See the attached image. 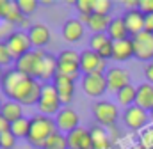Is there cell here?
Wrapping results in <instances>:
<instances>
[{
	"label": "cell",
	"instance_id": "cell-25",
	"mask_svg": "<svg viewBox=\"0 0 153 149\" xmlns=\"http://www.w3.org/2000/svg\"><path fill=\"white\" fill-rule=\"evenodd\" d=\"M0 114H2L9 122H14V121H18V119L23 117V105L18 103V101H14V100H5L4 105H2Z\"/></svg>",
	"mask_w": 153,
	"mask_h": 149
},
{
	"label": "cell",
	"instance_id": "cell-22",
	"mask_svg": "<svg viewBox=\"0 0 153 149\" xmlns=\"http://www.w3.org/2000/svg\"><path fill=\"white\" fill-rule=\"evenodd\" d=\"M91 131V140H93V149H111L112 148V140L109 137V131L107 128L100 126V124H94L89 128Z\"/></svg>",
	"mask_w": 153,
	"mask_h": 149
},
{
	"label": "cell",
	"instance_id": "cell-32",
	"mask_svg": "<svg viewBox=\"0 0 153 149\" xmlns=\"http://www.w3.org/2000/svg\"><path fill=\"white\" fill-rule=\"evenodd\" d=\"M139 146L143 149H153V124L144 128L139 135Z\"/></svg>",
	"mask_w": 153,
	"mask_h": 149
},
{
	"label": "cell",
	"instance_id": "cell-39",
	"mask_svg": "<svg viewBox=\"0 0 153 149\" xmlns=\"http://www.w3.org/2000/svg\"><path fill=\"white\" fill-rule=\"evenodd\" d=\"M144 76H146V82L153 85V60L144 66Z\"/></svg>",
	"mask_w": 153,
	"mask_h": 149
},
{
	"label": "cell",
	"instance_id": "cell-46",
	"mask_svg": "<svg viewBox=\"0 0 153 149\" xmlns=\"http://www.w3.org/2000/svg\"><path fill=\"white\" fill-rule=\"evenodd\" d=\"M152 121H153V112H152Z\"/></svg>",
	"mask_w": 153,
	"mask_h": 149
},
{
	"label": "cell",
	"instance_id": "cell-5",
	"mask_svg": "<svg viewBox=\"0 0 153 149\" xmlns=\"http://www.w3.org/2000/svg\"><path fill=\"white\" fill-rule=\"evenodd\" d=\"M80 85H82V91L85 92V96H89V98H102V96L109 91L105 73L82 74Z\"/></svg>",
	"mask_w": 153,
	"mask_h": 149
},
{
	"label": "cell",
	"instance_id": "cell-1",
	"mask_svg": "<svg viewBox=\"0 0 153 149\" xmlns=\"http://www.w3.org/2000/svg\"><path fill=\"white\" fill-rule=\"evenodd\" d=\"M57 124H55V119L48 117V115H43L38 114L34 117H30V131H29V144L34 146L38 149H43V146L46 144V140L50 137H53L57 133Z\"/></svg>",
	"mask_w": 153,
	"mask_h": 149
},
{
	"label": "cell",
	"instance_id": "cell-47",
	"mask_svg": "<svg viewBox=\"0 0 153 149\" xmlns=\"http://www.w3.org/2000/svg\"><path fill=\"white\" fill-rule=\"evenodd\" d=\"M0 149H2V144H0Z\"/></svg>",
	"mask_w": 153,
	"mask_h": 149
},
{
	"label": "cell",
	"instance_id": "cell-9",
	"mask_svg": "<svg viewBox=\"0 0 153 149\" xmlns=\"http://www.w3.org/2000/svg\"><path fill=\"white\" fill-rule=\"evenodd\" d=\"M27 78H29L27 74H23L22 71H18L14 66L4 71L2 82H0V87H2V92L7 96V100H14L16 91L20 89V85H22Z\"/></svg>",
	"mask_w": 153,
	"mask_h": 149
},
{
	"label": "cell",
	"instance_id": "cell-29",
	"mask_svg": "<svg viewBox=\"0 0 153 149\" xmlns=\"http://www.w3.org/2000/svg\"><path fill=\"white\" fill-rule=\"evenodd\" d=\"M57 62L59 64H76V66H80V53L76 50H62L57 55Z\"/></svg>",
	"mask_w": 153,
	"mask_h": 149
},
{
	"label": "cell",
	"instance_id": "cell-8",
	"mask_svg": "<svg viewBox=\"0 0 153 149\" xmlns=\"http://www.w3.org/2000/svg\"><path fill=\"white\" fill-rule=\"evenodd\" d=\"M41 59H43V50H32L14 60V68L23 74L39 80V69H41Z\"/></svg>",
	"mask_w": 153,
	"mask_h": 149
},
{
	"label": "cell",
	"instance_id": "cell-42",
	"mask_svg": "<svg viewBox=\"0 0 153 149\" xmlns=\"http://www.w3.org/2000/svg\"><path fill=\"white\" fill-rule=\"evenodd\" d=\"M144 30L153 34V14H146V21H144Z\"/></svg>",
	"mask_w": 153,
	"mask_h": 149
},
{
	"label": "cell",
	"instance_id": "cell-27",
	"mask_svg": "<svg viewBox=\"0 0 153 149\" xmlns=\"http://www.w3.org/2000/svg\"><path fill=\"white\" fill-rule=\"evenodd\" d=\"M29 131H30V119L29 117H22L14 122H11V133L16 137V139H27L29 137Z\"/></svg>",
	"mask_w": 153,
	"mask_h": 149
},
{
	"label": "cell",
	"instance_id": "cell-44",
	"mask_svg": "<svg viewBox=\"0 0 153 149\" xmlns=\"http://www.w3.org/2000/svg\"><path fill=\"white\" fill-rule=\"evenodd\" d=\"M4 71H5V69H4V68L0 66V82H2V76H4Z\"/></svg>",
	"mask_w": 153,
	"mask_h": 149
},
{
	"label": "cell",
	"instance_id": "cell-7",
	"mask_svg": "<svg viewBox=\"0 0 153 149\" xmlns=\"http://www.w3.org/2000/svg\"><path fill=\"white\" fill-rule=\"evenodd\" d=\"M5 44H7V48H9V52H11L14 60H18L25 53L32 52V43L29 39V34L25 30H22V29L11 32L9 36L5 37Z\"/></svg>",
	"mask_w": 153,
	"mask_h": 149
},
{
	"label": "cell",
	"instance_id": "cell-43",
	"mask_svg": "<svg viewBox=\"0 0 153 149\" xmlns=\"http://www.w3.org/2000/svg\"><path fill=\"white\" fill-rule=\"evenodd\" d=\"M107 131H109V137H111V140H112V142L119 137V133H117V124L112 126V128H107Z\"/></svg>",
	"mask_w": 153,
	"mask_h": 149
},
{
	"label": "cell",
	"instance_id": "cell-31",
	"mask_svg": "<svg viewBox=\"0 0 153 149\" xmlns=\"http://www.w3.org/2000/svg\"><path fill=\"white\" fill-rule=\"evenodd\" d=\"M16 5L20 7L23 16H30V14H34L38 11L39 2L38 0H16Z\"/></svg>",
	"mask_w": 153,
	"mask_h": 149
},
{
	"label": "cell",
	"instance_id": "cell-34",
	"mask_svg": "<svg viewBox=\"0 0 153 149\" xmlns=\"http://www.w3.org/2000/svg\"><path fill=\"white\" fill-rule=\"evenodd\" d=\"M13 62H14V59H13V55H11L9 48H7L5 41H2V39H0V66H2V68H5V69H9Z\"/></svg>",
	"mask_w": 153,
	"mask_h": 149
},
{
	"label": "cell",
	"instance_id": "cell-36",
	"mask_svg": "<svg viewBox=\"0 0 153 149\" xmlns=\"http://www.w3.org/2000/svg\"><path fill=\"white\" fill-rule=\"evenodd\" d=\"M16 142L18 139L11 133V131H5L0 135V144H2V149H14L16 148Z\"/></svg>",
	"mask_w": 153,
	"mask_h": 149
},
{
	"label": "cell",
	"instance_id": "cell-24",
	"mask_svg": "<svg viewBox=\"0 0 153 149\" xmlns=\"http://www.w3.org/2000/svg\"><path fill=\"white\" fill-rule=\"evenodd\" d=\"M134 55V43H132V37L130 39H125V41H116L114 43V55L112 59L117 62H126L130 60Z\"/></svg>",
	"mask_w": 153,
	"mask_h": 149
},
{
	"label": "cell",
	"instance_id": "cell-23",
	"mask_svg": "<svg viewBox=\"0 0 153 149\" xmlns=\"http://www.w3.org/2000/svg\"><path fill=\"white\" fill-rule=\"evenodd\" d=\"M107 36L111 37L114 43L116 41L130 39V32H128V29H126V25H125L123 16H116V18H112L111 27H109V30H107Z\"/></svg>",
	"mask_w": 153,
	"mask_h": 149
},
{
	"label": "cell",
	"instance_id": "cell-26",
	"mask_svg": "<svg viewBox=\"0 0 153 149\" xmlns=\"http://www.w3.org/2000/svg\"><path fill=\"white\" fill-rule=\"evenodd\" d=\"M135 98H137V87L135 85H126V87H123L119 92H116V100H117V103L121 105V107H134L135 105Z\"/></svg>",
	"mask_w": 153,
	"mask_h": 149
},
{
	"label": "cell",
	"instance_id": "cell-13",
	"mask_svg": "<svg viewBox=\"0 0 153 149\" xmlns=\"http://www.w3.org/2000/svg\"><path fill=\"white\" fill-rule=\"evenodd\" d=\"M105 76H107V85H109V91L112 92H119L123 87L130 85V73L125 69V68H109L105 71Z\"/></svg>",
	"mask_w": 153,
	"mask_h": 149
},
{
	"label": "cell",
	"instance_id": "cell-20",
	"mask_svg": "<svg viewBox=\"0 0 153 149\" xmlns=\"http://www.w3.org/2000/svg\"><path fill=\"white\" fill-rule=\"evenodd\" d=\"M84 30H85V25L78 18H70L62 25V37L68 43H78L84 37Z\"/></svg>",
	"mask_w": 153,
	"mask_h": 149
},
{
	"label": "cell",
	"instance_id": "cell-15",
	"mask_svg": "<svg viewBox=\"0 0 153 149\" xmlns=\"http://www.w3.org/2000/svg\"><path fill=\"white\" fill-rule=\"evenodd\" d=\"M78 20H80L93 34H107V30H109V27H111V21H112L111 16H103V14H96V13L87 14V16H80Z\"/></svg>",
	"mask_w": 153,
	"mask_h": 149
},
{
	"label": "cell",
	"instance_id": "cell-6",
	"mask_svg": "<svg viewBox=\"0 0 153 149\" xmlns=\"http://www.w3.org/2000/svg\"><path fill=\"white\" fill-rule=\"evenodd\" d=\"M150 121H152V114L143 110L137 105L128 107V108H125V112H123V122L132 131H143L144 128L150 126Z\"/></svg>",
	"mask_w": 153,
	"mask_h": 149
},
{
	"label": "cell",
	"instance_id": "cell-37",
	"mask_svg": "<svg viewBox=\"0 0 153 149\" xmlns=\"http://www.w3.org/2000/svg\"><path fill=\"white\" fill-rule=\"evenodd\" d=\"M139 11L146 16L153 14V0H139Z\"/></svg>",
	"mask_w": 153,
	"mask_h": 149
},
{
	"label": "cell",
	"instance_id": "cell-35",
	"mask_svg": "<svg viewBox=\"0 0 153 149\" xmlns=\"http://www.w3.org/2000/svg\"><path fill=\"white\" fill-rule=\"evenodd\" d=\"M73 5L80 13V16L93 14V0H76V2H73Z\"/></svg>",
	"mask_w": 153,
	"mask_h": 149
},
{
	"label": "cell",
	"instance_id": "cell-2",
	"mask_svg": "<svg viewBox=\"0 0 153 149\" xmlns=\"http://www.w3.org/2000/svg\"><path fill=\"white\" fill-rule=\"evenodd\" d=\"M93 115H94V121L96 124L103 126V128H112L117 124V119H119V110L112 101H107V100H98L93 107Z\"/></svg>",
	"mask_w": 153,
	"mask_h": 149
},
{
	"label": "cell",
	"instance_id": "cell-4",
	"mask_svg": "<svg viewBox=\"0 0 153 149\" xmlns=\"http://www.w3.org/2000/svg\"><path fill=\"white\" fill-rule=\"evenodd\" d=\"M61 105H62V103H61V98H59V94H57L53 83H52V82L43 83L41 100H39V103H38L39 114L48 115V117L57 115V114L61 112Z\"/></svg>",
	"mask_w": 153,
	"mask_h": 149
},
{
	"label": "cell",
	"instance_id": "cell-40",
	"mask_svg": "<svg viewBox=\"0 0 153 149\" xmlns=\"http://www.w3.org/2000/svg\"><path fill=\"white\" fill-rule=\"evenodd\" d=\"M5 131H11V122H9V121L0 114V135H2V133H5Z\"/></svg>",
	"mask_w": 153,
	"mask_h": 149
},
{
	"label": "cell",
	"instance_id": "cell-28",
	"mask_svg": "<svg viewBox=\"0 0 153 149\" xmlns=\"http://www.w3.org/2000/svg\"><path fill=\"white\" fill-rule=\"evenodd\" d=\"M43 149H70L68 148V139H66V135L61 133V131H57L53 137H50V139L46 140V144L43 146Z\"/></svg>",
	"mask_w": 153,
	"mask_h": 149
},
{
	"label": "cell",
	"instance_id": "cell-16",
	"mask_svg": "<svg viewBox=\"0 0 153 149\" xmlns=\"http://www.w3.org/2000/svg\"><path fill=\"white\" fill-rule=\"evenodd\" d=\"M52 83H53V87H55V91H57V94L61 98V103L62 105H70L73 101V98H75V82L66 78V76L57 74L52 80Z\"/></svg>",
	"mask_w": 153,
	"mask_h": 149
},
{
	"label": "cell",
	"instance_id": "cell-3",
	"mask_svg": "<svg viewBox=\"0 0 153 149\" xmlns=\"http://www.w3.org/2000/svg\"><path fill=\"white\" fill-rule=\"evenodd\" d=\"M41 92H43V83L36 80V78H27L22 85H20V89L16 91V96H14V101H18V103H22L23 107L27 105H38L39 100H41Z\"/></svg>",
	"mask_w": 153,
	"mask_h": 149
},
{
	"label": "cell",
	"instance_id": "cell-12",
	"mask_svg": "<svg viewBox=\"0 0 153 149\" xmlns=\"http://www.w3.org/2000/svg\"><path fill=\"white\" fill-rule=\"evenodd\" d=\"M53 119H55L57 130H59L61 133H64V135L71 133L73 130H76V128L80 126V115H78L73 108H70V107L61 108V112H59Z\"/></svg>",
	"mask_w": 153,
	"mask_h": 149
},
{
	"label": "cell",
	"instance_id": "cell-14",
	"mask_svg": "<svg viewBox=\"0 0 153 149\" xmlns=\"http://www.w3.org/2000/svg\"><path fill=\"white\" fill-rule=\"evenodd\" d=\"M27 34H29L30 43H32V48H36V50H43V48L48 46L50 41H52V32H50V29H48L46 25H43V23H32L30 29L27 30Z\"/></svg>",
	"mask_w": 153,
	"mask_h": 149
},
{
	"label": "cell",
	"instance_id": "cell-41",
	"mask_svg": "<svg viewBox=\"0 0 153 149\" xmlns=\"http://www.w3.org/2000/svg\"><path fill=\"white\" fill-rule=\"evenodd\" d=\"M121 4L126 7V11H134V9H139V0H123Z\"/></svg>",
	"mask_w": 153,
	"mask_h": 149
},
{
	"label": "cell",
	"instance_id": "cell-38",
	"mask_svg": "<svg viewBox=\"0 0 153 149\" xmlns=\"http://www.w3.org/2000/svg\"><path fill=\"white\" fill-rule=\"evenodd\" d=\"M11 0H0V21H5L7 18V13L11 9Z\"/></svg>",
	"mask_w": 153,
	"mask_h": 149
},
{
	"label": "cell",
	"instance_id": "cell-18",
	"mask_svg": "<svg viewBox=\"0 0 153 149\" xmlns=\"http://www.w3.org/2000/svg\"><path fill=\"white\" fill-rule=\"evenodd\" d=\"M123 20H125V25L130 32V37L137 36L141 32H144V21H146V16L139 11V9H134V11H126L123 14Z\"/></svg>",
	"mask_w": 153,
	"mask_h": 149
},
{
	"label": "cell",
	"instance_id": "cell-30",
	"mask_svg": "<svg viewBox=\"0 0 153 149\" xmlns=\"http://www.w3.org/2000/svg\"><path fill=\"white\" fill-rule=\"evenodd\" d=\"M109 41H112V39L107 36V34H93L91 39H89V50H93V52L98 53Z\"/></svg>",
	"mask_w": 153,
	"mask_h": 149
},
{
	"label": "cell",
	"instance_id": "cell-21",
	"mask_svg": "<svg viewBox=\"0 0 153 149\" xmlns=\"http://www.w3.org/2000/svg\"><path fill=\"white\" fill-rule=\"evenodd\" d=\"M135 105L141 107L143 110L153 112V85L148 82H143L137 85V98H135Z\"/></svg>",
	"mask_w": 153,
	"mask_h": 149
},
{
	"label": "cell",
	"instance_id": "cell-11",
	"mask_svg": "<svg viewBox=\"0 0 153 149\" xmlns=\"http://www.w3.org/2000/svg\"><path fill=\"white\" fill-rule=\"evenodd\" d=\"M80 71L82 74L105 73V60L93 50L80 52Z\"/></svg>",
	"mask_w": 153,
	"mask_h": 149
},
{
	"label": "cell",
	"instance_id": "cell-10",
	"mask_svg": "<svg viewBox=\"0 0 153 149\" xmlns=\"http://www.w3.org/2000/svg\"><path fill=\"white\" fill-rule=\"evenodd\" d=\"M134 43V55L135 59L143 60V62H152L153 60V34L150 32H141L137 36L132 37Z\"/></svg>",
	"mask_w": 153,
	"mask_h": 149
},
{
	"label": "cell",
	"instance_id": "cell-45",
	"mask_svg": "<svg viewBox=\"0 0 153 149\" xmlns=\"http://www.w3.org/2000/svg\"><path fill=\"white\" fill-rule=\"evenodd\" d=\"M2 105H4V100H2V94H0V110H2Z\"/></svg>",
	"mask_w": 153,
	"mask_h": 149
},
{
	"label": "cell",
	"instance_id": "cell-17",
	"mask_svg": "<svg viewBox=\"0 0 153 149\" xmlns=\"http://www.w3.org/2000/svg\"><path fill=\"white\" fill-rule=\"evenodd\" d=\"M68 139V148L70 149H93V140H91V131L89 128L78 126L71 133L66 135Z\"/></svg>",
	"mask_w": 153,
	"mask_h": 149
},
{
	"label": "cell",
	"instance_id": "cell-19",
	"mask_svg": "<svg viewBox=\"0 0 153 149\" xmlns=\"http://www.w3.org/2000/svg\"><path fill=\"white\" fill-rule=\"evenodd\" d=\"M57 68H59L57 57L43 50V59H41V69H39V78L43 80V83H46V82H52V80H53V78L57 76Z\"/></svg>",
	"mask_w": 153,
	"mask_h": 149
},
{
	"label": "cell",
	"instance_id": "cell-33",
	"mask_svg": "<svg viewBox=\"0 0 153 149\" xmlns=\"http://www.w3.org/2000/svg\"><path fill=\"white\" fill-rule=\"evenodd\" d=\"M111 11H112V2L111 0H93V13L111 16Z\"/></svg>",
	"mask_w": 153,
	"mask_h": 149
}]
</instances>
